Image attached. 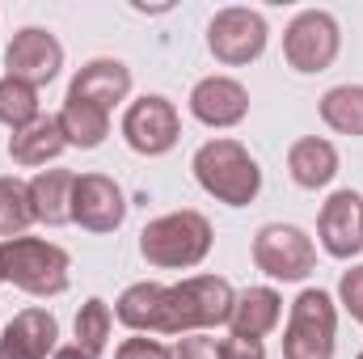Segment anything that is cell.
Segmentation results:
<instances>
[{"label":"cell","instance_id":"obj_1","mask_svg":"<svg viewBox=\"0 0 363 359\" xmlns=\"http://www.w3.org/2000/svg\"><path fill=\"white\" fill-rule=\"evenodd\" d=\"M190 170H194V182H199L216 203H228V207H250V203L258 199V190H262V170H258V161L250 157V148H245L241 140H228V136L207 140V144L194 153Z\"/></svg>","mask_w":363,"mask_h":359},{"label":"cell","instance_id":"obj_2","mask_svg":"<svg viewBox=\"0 0 363 359\" xmlns=\"http://www.w3.org/2000/svg\"><path fill=\"white\" fill-rule=\"evenodd\" d=\"M211 241H216L211 220H207L203 211L182 207V211H165V216H157V220L144 224V233H140V254H144L148 267L190 270L211 254Z\"/></svg>","mask_w":363,"mask_h":359},{"label":"cell","instance_id":"obj_3","mask_svg":"<svg viewBox=\"0 0 363 359\" xmlns=\"http://www.w3.org/2000/svg\"><path fill=\"white\" fill-rule=\"evenodd\" d=\"M68 270H72V258L55 241H43V237L0 241V275H4V283H13V287H21L30 296L68 292Z\"/></svg>","mask_w":363,"mask_h":359},{"label":"cell","instance_id":"obj_4","mask_svg":"<svg viewBox=\"0 0 363 359\" xmlns=\"http://www.w3.org/2000/svg\"><path fill=\"white\" fill-rule=\"evenodd\" d=\"M233 283L220 275H190L169 287L165 300V334H199L211 326H224L233 313Z\"/></svg>","mask_w":363,"mask_h":359},{"label":"cell","instance_id":"obj_5","mask_svg":"<svg viewBox=\"0 0 363 359\" xmlns=\"http://www.w3.org/2000/svg\"><path fill=\"white\" fill-rule=\"evenodd\" d=\"M334 334H338V309L330 292L304 287L287 313L283 359H334Z\"/></svg>","mask_w":363,"mask_h":359},{"label":"cell","instance_id":"obj_6","mask_svg":"<svg viewBox=\"0 0 363 359\" xmlns=\"http://www.w3.org/2000/svg\"><path fill=\"white\" fill-rule=\"evenodd\" d=\"M267 17L258 9H245V4H228L211 17L207 26V51L228 64V68H241V64H254L262 51H267Z\"/></svg>","mask_w":363,"mask_h":359},{"label":"cell","instance_id":"obj_7","mask_svg":"<svg viewBox=\"0 0 363 359\" xmlns=\"http://www.w3.org/2000/svg\"><path fill=\"white\" fill-rule=\"evenodd\" d=\"M338 47H342V34L325 9H304L283 30V60L296 72H325L338 60Z\"/></svg>","mask_w":363,"mask_h":359},{"label":"cell","instance_id":"obj_8","mask_svg":"<svg viewBox=\"0 0 363 359\" xmlns=\"http://www.w3.org/2000/svg\"><path fill=\"white\" fill-rule=\"evenodd\" d=\"M254 267L267 270L271 279L300 283L317 267V245L296 224H262L254 237Z\"/></svg>","mask_w":363,"mask_h":359},{"label":"cell","instance_id":"obj_9","mask_svg":"<svg viewBox=\"0 0 363 359\" xmlns=\"http://www.w3.org/2000/svg\"><path fill=\"white\" fill-rule=\"evenodd\" d=\"M123 136L140 157H165L182 136L178 106L161 93H144L123 110Z\"/></svg>","mask_w":363,"mask_h":359},{"label":"cell","instance_id":"obj_10","mask_svg":"<svg viewBox=\"0 0 363 359\" xmlns=\"http://www.w3.org/2000/svg\"><path fill=\"white\" fill-rule=\"evenodd\" d=\"M4 68L13 81H26V85H51L64 68V43L43 30V26H26L13 34L9 51H4Z\"/></svg>","mask_w":363,"mask_h":359},{"label":"cell","instance_id":"obj_11","mask_svg":"<svg viewBox=\"0 0 363 359\" xmlns=\"http://www.w3.org/2000/svg\"><path fill=\"white\" fill-rule=\"evenodd\" d=\"M317 237L321 250L338 263H351L355 254H363V194L334 190L317 216Z\"/></svg>","mask_w":363,"mask_h":359},{"label":"cell","instance_id":"obj_12","mask_svg":"<svg viewBox=\"0 0 363 359\" xmlns=\"http://www.w3.org/2000/svg\"><path fill=\"white\" fill-rule=\"evenodd\" d=\"M127 220V194L106 174H77L72 186V224L89 233H114Z\"/></svg>","mask_w":363,"mask_h":359},{"label":"cell","instance_id":"obj_13","mask_svg":"<svg viewBox=\"0 0 363 359\" xmlns=\"http://www.w3.org/2000/svg\"><path fill=\"white\" fill-rule=\"evenodd\" d=\"M60 321L51 309H21L4 334H0V359H47L55 355Z\"/></svg>","mask_w":363,"mask_h":359},{"label":"cell","instance_id":"obj_14","mask_svg":"<svg viewBox=\"0 0 363 359\" xmlns=\"http://www.w3.org/2000/svg\"><path fill=\"white\" fill-rule=\"evenodd\" d=\"M190 114L207 127H237L250 114V93L233 77H203L190 89Z\"/></svg>","mask_w":363,"mask_h":359},{"label":"cell","instance_id":"obj_15","mask_svg":"<svg viewBox=\"0 0 363 359\" xmlns=\"http://www.w3.org/2000/svg\"><path fill=\"white\" fill-rule=\"evenodd\" d=\"M165 300H169V287L144 279L114 300V317L135 334H165Z\"/></svg>","mask_w":363,"mask_h":359},{"label":"cell","instance_id":"obj_16","mask_svg":"<svg viewBox=\"0 0 363 359\" xmlns=\"http://www.w3.org/2000/svg\"><path fill=\"white\" fill-rule=\"evenodd\" d=\"M72 97H85L93 106H101V110H110V106H118L127 93H131V68L123 64V60H89L77 77H72V85H68Z\"/></svg>","mask_w":363,"mask_h":359},{"label":"cell","instance_id":"obj_17","mask_svg":"<svg viewBox=\"0 0 363 359\" xmlns=\"http://www.w3.org/2000/svg\"><path fill=\"white\" fill-rule=\"evenodd\" d=\"M72 186H77V174H72V170H38V174L30 178V207H34V220L47 224V228L72 224Z\"/></svg>","mask_w":363,"mask_h":359},{"label":"cell","instance_id":"obj_18","mask_svg":"<svg viewBox=\"0 0 363 359\" xmlns=\"http://www.w3.org/2000/svg\"><path fill=\"white\" fill-rule=\"evenodd\" d=\"M64 148H68V140H64L55 114H38L34 123L17 127V131L9 136V157H13L17 165H47V161H55Z\"/></svg>","mask_w":363,"mask_h":359},{"label":"cell","instance_id":"obj_19","mask_svg":"<svg viewBox=\"0 0 363 359\" xmlns=\"http://www.w3.org/2000/svg\"><path fill=\"white\" fill-rule=\"evenodd\" d=\"M287 170H291V182L304 186V190L330 186L334 174H338V148L321 136H304L287 148Z\"/></svg>","mask_w":363,"mask_h":359},{"label":"cell","instance_id":"obj_20","mask_svg":"<svg viewBox=\"0 0 363 359\" xmlns=\"http://www.w3.org/2000/svg\"><path fill=\"white\" fill-rule=\"evenodd\" d=\"M279 313H283V300H279L274 287H245L233 300L228 326L241 338H262V334H271L274 326H279Z\"/></svg>","mask_w":363,"mask_h":359},{"label":"cell","instance_id":"obj_21","mask_svg":"<svg viewBox=\"0 0 363 359\" xmlns=\"http://www.w3.org/2000/svg\"><path fill=\"white\" fill-rule=\"evenodd\" d=\"M55 118H60V131H64L68 148H97L110 136V110L93 106L85 97H72V93L64 97Z\"/></svg>","mask_w":363,"mask_h":359},{"label":"cell","instance_id":"obj_22","mask_svg":"<svg viewBox=\"0 0 363 359\" xmlns=\"http://www.w3.org/2000/svg\"><path fill=\"white\" fill-rule=\"evenodd\" d=\"M321 118L338 136H363V85H334L321 97Z\"/></svg>","mask_w":363,"mask_h":359},{"label":"cell","instance_id":"obj_23","mask_svg":"<svg viewBox=\"0 0 363 359\" xmlns=\"http://www.w3.org/2000/svg\"><path fill=\"white\" fill-rule=\"evenodd\" d=\"M34 224V207H30V182L21 178H0V241L21 237Z\"/></svg>","mask_w":363,"mask_h":359},{"label":"cell","instance_id":"obj_24","mask_svg":"<svg viewBox=\"0 0 363 359\" xmlns=\"http://www.w3.org/2000/svg\"><path fill=\"white\" fill-rule=\"evenodd\" d=\"M110 326H114L110 304L97 300V296H89V300L81 304V313H77V347H85L89 355H101L106 343H110Z\"/></svg>","mask_w":363,"mask_h":359},{"label":"cell","instance_id":"obj_25","mask_svg":"<svg viewBox=\"0 0 363 359\" xmlns=\"http://www.w3.org/2000/svg\"><path fill=\"white\" fill-rule=\"evenodd\" d=\"M38 118V89L13 77H0V123L4 127H26Z\"/></svg>","mask_w":363,"mask_h":359},{"label":"cell","instance_id":"obj_26","mask_svg":"<svg viewBox=\"0 0 363 359\" xmlns=\"http://www.w3.org/2000/svg\"><path fill=\"white\" fill-rule=\"evenodd\" d=\"M338 296H342V309L363 321V263L351 270H342V279H338Z\"/></svg>","mask_w":363,"mask_h":359},{"label":"cell","instance_id":"obj_27","mask_svg":"<svg viewBox=\"0 0 363 359\" xmlns=\"http://www.w3.org/2000/svg\"><path fill=\"white\" fill-rule=\"evenodd\" d=\"M114 359H174V351L161 338H127V343H118Z\"/></svg>","mask_w":363,"mask_h":359},{"label":"cell","instance_id":"obj_28","mask_svg":"<svg viewBox=\"0 0 363 359\" xmlns=\"http://www.w3.org/2000/svg\"><path fill=\"white\" fill-rule=\"evenodd\" d=\"M220 359H267V347L262 338H241V334H228L220 347H216Z\"/></svg>","mask_w":363,"mask_h":359},{"label":"cell","instance_id":"obj_29","mask_svg":"<svg viewBox=\"0 0 363 359\" xmlns=\"http://www.w3.org/2000/svg\"><path fill=\"white\" fill-rule=\"evenodd\" d=\"M174 359H220V355H216V343H211V338L186 334L178 347H174Z\"/></svg>","mask_w":363,"mask_h":359},{"label":"cell","instance_id":"obj_30","mask_svg":"<svg viewBox=\"0 0 363 359\" xmlns=\"http://www.w3.org/2000/svg\"><path fill=\"white\" fill-rule=\"evenodd\" d=\"M51 359H97V355H89L85 347H77V343H72V347H55V355H51Z\"/></svg>","mask_w":363,"mask_h":359},{"label":"cell","instance_id":"obj_31","mask_svg":"<svg viewBox=\"0 0 363 359\" xmlns=\"http://www.w3.org/2000/svg\"><path fill=\"white\" fill-rule=\"evenodd\" d=\"M0 283H4V275H0Z\"/></svg>","mask_w":363,"mask_h":359},{"label":"cell","instance_id":"obj_32","mask_svg":"<svg viewBox=\"0 0 363 359\" xmlns=\"http://www.w3.org/2000/svg\"><path fill=\"white\" fill-rule=\"evenodd\" d=\"M359 359H363V351H359Z\"/></svg>","mask_w":363,"mask_h":359}]
</instances>
